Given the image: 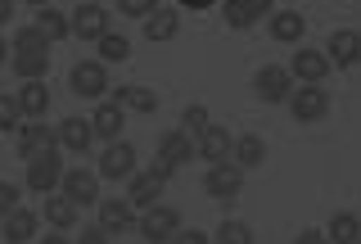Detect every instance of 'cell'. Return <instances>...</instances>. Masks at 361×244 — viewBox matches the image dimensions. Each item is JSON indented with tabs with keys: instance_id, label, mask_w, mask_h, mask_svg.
<instances>
[{
	"instance_id": "1f68e13d",
	"label": "cell",
	"mask_w": 361,
	"mask_h": 244,
	"mask_svg": "<svg viewBox=\"0 0 361 244\" xmlns=\"http://www.w3.org/2000/svg\"><path fill=\"white\" fill-rule=\"evenodd\" d=\"M208 127H212V114L203 104H185V109H180V131H185V136H203Z\"/></svg>"
},
{
	"instance_id": "d4e9b609",
	"label": "cell",
	"mask_w": 361,
	"mask_h": 244,
	"mask_svg": "<svg viewBox=\"0 0 361 244\" xmlns=\"http://www.w3.org/2000/svg\"><path fill=\"white\" fill-rule=\"evenodd\" d=\"M45 221H50L54 231H77V204L68 195H45Z\"/></svg>"
},
{
	"instance_id": "9c48e42d",
	"label": "cell",
	"mask_w": 361,
	"mask_h": 244,
	"mask_svg": "<svg viewBox=\"0 0 361 244\" xmlns=\"http://www.w3.org/2000/svg\"><path fill=\"white\" fill-rule=\"evenodd\" d=\"M190 159H195V136H185V131H163V140H158V154H154V163H158V168H163V172H180V168H185V163Z\"/></svg>"
},
{
	"instance_id": "277c9868",
	"label": "cell",
	"mask_w": 361,
	"mask_h": 244,
	"mask_svg": "<svg viewBox=\"0 0 361 244\" xmlns=\"http://www.w3.org/2000/svg\"><path fill=\"white\" fill-rule=\"evenodd\" d=\"M135 231L145 236V244H172V236L180 231V213H176V208H167V204H154V208H145V213H140Z\"/></svg>"
},
{
	"instance_id": "f6af8a7d",
	"label": "cell",
	"mask_w": 361,
	"mask_h": 244,
	"mask_svg": "<svg viewBox=\"0 0 361 244\" xmlns=\"http://www.w3.org/2000/svg\"><path fill=\"white\" fill-rule=\"evenodd\" d=\"M357 244H361V240H357Z\"/></svg>"
},
{
	"instance_id": "4dcf8cb0",
	"label": "cell",
	"mask_w": 361,
	"mask_h": 244,
	"mask_svg": "<svg viewBox=\"0 0 361 244\" xmlns=\"http://www.w3.org/2000/svg\"><path fill=\"white\" fill-rule=\"evenodd\" d=\"M212 244H253V226L240 221V217H226L217 226V240H212Z\"/></svg>"
},
{
	"instance_id": "7402d4cb",
	"label": "cell",
	"mask_w": 361,
	"mask_h": 244,
	"mask_svg": "<svg viewBox=\"0 0 361 244\" xmlns=\"http://www.w3.org/2000/svg\"><path fill=\"white\" fill-rule=\"evenodd\" d=\"M109 99H113V104H122V109H127V114H158V95L149 91V86H113V91H109Z\"/></svg>"
},
{
	"instance_id": "2e32d148",
	"label": "cell",
	"mask_w": 361,
	"mask_h": 244,
	"mask_svg": "<svg viewBox=\"0 0 361 244\" xmlns=\"http://www.w3.org/2000/svg\"><path fill=\"white\" fill-rule=\"evenodd\" d=\"M54 140H59L63 154H73V159H82V154L95 145V131H90V118H63L59 127H54Z\"/></svg>"
},
{
	"instance_id": "83f0119b",
	"label": "cell",
	"mask_w": 361,
	"mask_h": 244,
	"mask_svg": "<svg viewBox=\"0 0 361 244\" xmlns=\"http://www.w3.org/2000/svg\"><path fill=\"white\" fill-rule=\"evenodd\" d=\"M176 32H180V14H176V9H163V5H158L154 14L145 18V41H172Z\"/></svg>"
},
{
	"instance_id": "8992f818",
	"label": "cell",
	"mask_w": 361,
	"mask_h": 244,
	"mask_svg": "<svg viewBox=\"0 0 361 244\" xmlns=\"http://www.w3.org/2000/svg\"><path fill=\"white\" fill-rule=\"evenodd\" d=\"M289 114L298 122H325L330 118V91L325 86H293L289 91Z\"/></svg>"
},
{
	"instance_id": "60d3db41",
	"label": "cell",
	"mask_w": 361,
	"mask_h": 244,
	"mask_svg": "<svg viewBox=\"0 0 361 244\" xmlns=\"http://www.w3.org/2000/svg\"><path fill=\"white\" fill-rule=\"evenodd\" d=\"M9 18H14V0H0V28H5Z\"/></svg>"
},
{
	"instance_id": "74e56055",
	"label": "cell",
	"mask_w": 361,
	"mask_h": 244,
	"mask_svg": "<svg viewBox=\"0 0 361 244\" xmlns=\"http://www.w3.org/2000/svg\"><path fill=\"white\" fill-rule=\"evenodd\" d=\"M293 244H330V240H325V226H307L293 236Z\"/></svg>"
},
{
	"instance_id": "d590c367",
	"label": "cell",
	"mask_w": 361,
	"mask_h": 244,
	"mask_svg": "<svg viewBox=\"0 0 361 244\" xmlns=\"http://www.w3.org/2000/svg\"><path fill=\"white\" fill-rule=\"evenodd\" d=\"M73 244H109V231L99 226V221H95V226H77V240Z\"/></svg>"
},
{
	"instance_id": "ffe728a7",
	"label": "cell",
	"mask_w": 361,
	"mask_h": 244,
	"mask_svg": "<svg viewBox=\"0 0 361 244\" xmlns=\"http://www.w3.org/2000/svg\"><path fill=\"white\" fill-rule=\"evenodd\" d=\"M99 226L109 231V236H127V231H135V208L127 204V199H99Z\"/></svg>"
},
{
	"instance_id": "5b68a950",
	"label": "cell",
	"mask_w": 361,
	"mask_h": 244,
	"mask_svg": "<svg viewBox=\"0 0 361 244\" xmlns=\"http://www.w3.org/2000/svg\"><path fill=\"white\" fill-rule=\"evenodd\" d=\"M59 176H63V159H59V150H45L37 154V159H27V190L32 195H54L59 190Z\"/></svg>"
},
{
	"instance_id": "30bf717a",
	"label": "cell",
	"mask_w": 361,
	"mask_h": 244,
	"mask_svg": "<svg viewBox=\"0 0 361 244\" xmlns=\"http://www.w3.org/2000/svg\"><path fill=\"white\" fill-rule=\"evenodd\" d=\"M271 14H276V0H221V18L235 32H248L253 23H262Z\"/></svg>"
},
{
	"instance_id": "484cf974",
	"label": "cell",
	"mask_w": 361,
	"mask_h": 244,
	"mask_svg": "<svg viewBox=\"0 0 361 244\" xmlns=\"http://www.w3.org/2000/svg\"><path fill=\"white\" fill-rule=\"evenodd\" d=\"M32 28H37L41 37L50 41V46H54V41H63V37H73V23H68V14H63V9H54V5L37 9V23H32Z\"/></svg>"
},
{
	"instance_id": "7bdbcfd3",
	"label": "cell",
	"mask_w": 361,
	"mask_h": 244,
	"mask_svg": "<svg viewBox=\"0 0 361 244\" xmlns=\"http://www.w3.org/2000/svg\"><path fill=\"white\" fill-rule=\"evenodd\" d=\"M23 5H32V9H45V5H50V0H23Z\"/></svg>"
},
{
	"instance_id": "8d00e7d4",
	"label": "cell",
	"mask_w": 361,
	"mask_h": 244,
	"mask_svg": "<svg viewBox=\"0 0 361 244\" xmlns=\"http://www.w3.org/2000/svg\"><path fill=\"white\" fill-rule=\"evenodd\" d=\"M172 244H212V236H208V231H190V226H180L176 236H172Z\"/></svg>"
},
{
	"instance_id": "f35d334b",
	"label": "cell",
	"mask_w": 361,
	"mask_h": 244,
	"mask_svg": "<svg viewBox=\"0 0 361 244\" xmlns=\"http://www.w3.org/2000/svg\"><path fill=\"white\" fill-rule=\"evenodd\" d=\"M217 0H176V9H212Z\"/></svg>"
},
{
	"instance_id": "7a4b0ae2",
	"label": "cell",
	"mask_w": 361,
	"mask_h": 244,
	"mask_svg": "<svg viewBox=\"0 0 361 244\" xmlns=\"http://www.w3.org/2000/svg\"><path fill=\"white\" fill-rule=\"evenodd\" d=\"M167 181H172V172H163L158 163H149V168H135L127 176V204L135 208V213H145V208H154L158 204V195L167 190Z\"/></svg>"
},
{
	"instance_id": "603a6c76",
	"label": "cell",
	"mask_w": 361,
	"mask_h": 244,
	"mask_svg": "<svg viewBox=\"0 0 361 244\" xmlns=\"http://www.w3.org/2000/svg\"><path fill=\"white\" fill-rule=\"evenodd\" d=\"M0 240H5V244L37 240V213H32V208H14L9 217H0Z\"/></svg>"
},
{
	"instance_id": "9a60e30c",
	"label": "cell",
	"mask_w": 361,
	"mask_h": 244,
	"mask_svg": "<svg viewBox=\"0 0 361 244\" xmlns=\"http://www.w3.org/2000/svg\"><path fill=\"white\" fill-rule=\"evenodd\" d=\"M203 190H208L212 199H240L244 172L235 168V163H212V168L203 172Z\"/></svg>"
},
{
	"instance_id": "ba28073f",
	"label": "cell",
	"mask_w": 361,
	"mask_h": 244,
	"mask_svg": "<svg viewBox=\"0 0 361 244\" xmlns=\"http://www.w3.org/2000/svg\"><path fill=\"white\" fill-rule=\"evenodd\" d=\"M330 59H325V50H312V46H298L289 59V77L302 86H325V77H330Z\"/></svg>"
},
{
	"instance_id": "5bb4252c",
	"label": "cell",
	"mask_w": 361,
	"mask_h": 244,
	"mask_svg": "<svg viewBox=\"0 0 361 244\" xmlns=\"http://www.w3.org/2000/svg\"><path fill=\"white\" fill-rule=\"evenodd\" d=\"M68 23H73V37H77V41H99V37L109 32V9L82 0V5L68 14Z\"/></svg>"
},
{
	"instance_id": "ac0fdd59",
	"label": "cell",
	"mask_w": 361,
	"mask_h": 244,
	"mask_svg": "<svg viewBox=\"0 0 361 244\" xmlns=\"http://www.w3.org/2000/svg\"><path fill=\"white\" fill-rule=\"evenodd\" d=\"M45 150H59V140H54V127H45V122L37 118H23L18 122V154L23 159H37V154H45Z\"/></svg>"
},
{
	"instance_id": "3957f363",
	"label": "cell",
	"mask_w": 361,
	"mask_h": 244,
	"mask_svg": "<svg viewBox=\"0 0 361 244\" xmlns=\"http://www.w3.org/2000/svg\"><path fill=\"white\" fill-rule=\"evenodd\" d=\"M68 91L99 104V99H104V91H109V63H99V59L73 63V73H68Z\"/></svg>"
},
{
	"instance_id": "d6986e66",
	"label": "cell",
	"mask_w": 361,
	"mask_h": 244,
	"mask_svg": "<svg viewBox=\"0 0 361 244\" xmlns=\"http://www.w3.org/2000/svg\"><path fill=\"white\" fill-rule=\"evenodd\" d=\"M122 127H127V109L113 104V99H99L95 114H90V131H95V140H122Z\"/></svg>"
},
{
	"instance_id": "f1b7e54d",
	"label": "cell",
	"mask_w": 361,
	"mask_h": 244,
	"mask_svg": "<svg viewBox=\"0 0 361 244\" xmlns=\"http://www.w3.org/2000/svg\"><path fill=\"white\" fill-rule=\"evenodd\" d=\"M325 240L330 244H357L361 240V217L357 213H334L325 221Z\"/></svg>"
},
{
	"instance_id": "6da1fadb",
	"label": "cell",
	"mask_w": 361,
	"mask_h": 244,
	"mask_svg": "<svg viewBox=\"0 0 361 244\" xmlns=\"http://www.w3.org/2000/svg\"><path fill=\"white\" fill-rule=\"evenodd\" d=\"M9 46H14L9 63H14V73L23 82H45V73H50V41H45L37 28H23Z\"/></svg>"
},
{
	"instance_id": "ab89813d",
	"label": "cell",
	"mask_w": 361,
	"mask_h": 244,
	"mask_svg": "<svg viewBox=\"0 0 361 244\" xmlns=\"http://www.w3.org/2000/svg\"><path fill=\"white\" fill-rule=\"evenodd\" d=\"M41 244H73V240H68L63 231H45V236H41Z\"/></svg>"
},
{
	"instance_id": "4fadbf2b",
	"label": "cell",
	"mask_w": 361,
	"mask_h": 244,
	"mask_svg": "<svg viewBox=\"0 0 361 244\" xmlns=\"http://www.w3.org/2000/svg\"><path fill=\"white\" fill-rule=\"evenodd\" d=\"M59 195H68L77 208L99 204V176L86 172V168H63V176H59Z\"/></svg>"
},
{
	"instance_id": "f546056e",
	"label": "cell",
	"mask_w": 361,
	"mask_h": 244,
	"mask_svg": "<svg viewBox=\"0 0 361 244\" xmlns=\"http://www.w3.org/2000/svg\"><path fill=\"white\" fill-rule=\"evenodd\" d=\"M95 46H99V63H122L131 54V41L122 37V32H104Z\"/></svg>"
},
{
	"instance_id": "44dd1931",
	"label": "cell",
	"mask_w": 361,
	"mask_h": 244,
	"mask_svg": "<svg viewBox=\"0 0 361 244\" xmlns=\"http://www.w3.org/2000/svg\"><path fill=\"white\" fill-rule=\"evenodd\" d=\"M267 23H271V41H280V46H302V37H307V18L298 9H280Z\"/></svg>"
},
{
	"instance_id": "cb8c5ba5",
	"label": "cell",
	"mask_w": 361,
	"mask_h": 244,
	"mask_svg": "<svg viewBox=\"0 0 361 244\" xmlns=\"http://www.w3.org/2000/svg\"><path fill=\"white\" fill-rule=\"evenodd\" d=\"M231 163H235L240 172L262 168V163H267V140H262V136H253V131H248V136H235V145H231Z\"/></svg>"
},
{
	"instance_id": "52a82bcc",
	"label": "cell",
	"mask_w": 361,
	"mask_h": 244,
	"mask_svg": "<svg viewBox=\"0 0 361 244\" xmlns=\"http://www.w3.org/2000/svg\"><path fill=\"white\" fill-rule=\"evenodd\" d=\"M140 168V154H135V145H127V140H109L104 154H99V172L104 181H127V176Z\"/></svg>"
},
{
	"instance_id": "4316f807",
	"label": "cell",
	"mask_w": 361,
	"mask_h": 244,
	"mask_svg": "<svg viewBox=\"0 0 361 244\" xmlns=\"http://www.w3.org/2000/svg\"><path fill=\"white\" fill-rule=\"evenodd\" d=\"M18 109H23V118H45V109H50V91H45V82H23L18 86Z\"/></svg>"
},
{
	"instance_id": "e575fe53",
	"label": "cell",
	"mask_w": 361,
	"mask_h": 244,
	"mask_svg": "<svg viewBox=\"0 0 361 244\" xmlns=\"http://www.w3.org/2000/svg\"><path fill=\"white\" fill-rule=\"evenodd\" d=\"M18 208V185L14 181H0V217H9Z\"/></svg>"
},
{
	"instance_id": "ee69618b",
	"label": "cell",
	"mask_w": 361,
	"mask_h": 244,
	"mask_svg": "<svg viewBox=\"0 0 361 244\" xmlns=\"http://www.w3.org/2000/svg\"><path fill=\"white\" fill-rule=\"evenodd\" d=\"M90 5H104V0H90Z\"/></svg>"
},
{
	"instance_id": "e0dca14e",
	"label": "cell",
	"mask_w": 361,
	"mask_h": 244,
	"mask_svg": "<svg viewBox=\"0 0 361 244\" xmlns=\"http://www.w3.org/2000/svg\"><path fill=\"white\" fill-rule=\"evenodd\" d=\"M231 145H235V136L221 127V122H212L203 136H195V159H203L212 168V163H231Z\"/></svg>"
},
{
	"instance_id": "8fae6325",
	"label": "cell",
	"mask_w": 361,
	"mask_h": 244,
	"mask_svg": "<svg viewBox=\"0 0 361 244\" xmlns=\"http://www.w3.org/2000/svg\"><path fill=\"white\" fill-rule=\"evenodd\" d=\"M293 91V77L289 68H280V63H267V68L253 73V95L262 99V104H285Z\"/></svg>"
},
{
	"instance_id": "836d02e7",
	"label": "cell",
	"mask_w": 361,
	"mask_h": 244,
	"mask_svg": "<svg viewBox=\"0 0 361 244\" xmlns=\"http://www.w3.org/2000/svg\"><path fill=\"white\" fill-rule=\"evenodd\" d=\"M118 9L127 18H149L154 9H158V0H118Z\"/></svg>"
},
{
	"instance_id": "7c38bea8",
	"label": "cell",
	"mask_w": 361,
	"mask_h": 244,
	"mask_svg": "<svg viewBox=\"0 0 361 244\" xmlns=\"http://www.w3.org/2000/svg\"><path fill=\"white\" fill-rule=\"evenodd\" d=\"M325 59H330V68H357L361 63V32L353 28H338L330 32V41H325Z\"/></svg>"
},
{
	"instance_id": "b9f144b4",
	"label": "cell",
	"mask_w": 361,
	"mask_h": 244,
	"mask_svg": "<svg viewBox=\"0 0 361 244\" xmlns=\"http://www.w3.org/2000/svg\"><path fill=\"white\" fill-rule=\"evenodd\" d=\"M9 54H14V46H9V41L0 37V63H9Z\"/></svg>"
},
{
	"instance_id": "d6a6232c",
	"label": "cell",
	"mask_w": 361,
	"mask_h": 244,
	"mask_svg": "<svg viewBox=\"0 0 361 244\" xmlns=\"http://www.w3.org/2000/svg\"><path fill=\"white\" fill-rule=\"evenodd\" d=\"M18 122H23L18 99L14 95H0V131H18Z\"/></svg>"
}]
</instances>
